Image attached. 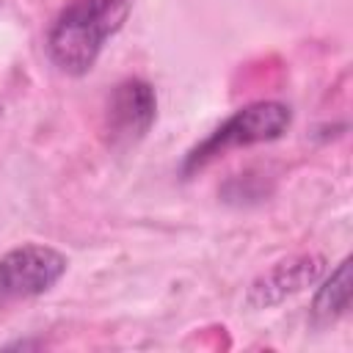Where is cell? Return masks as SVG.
Here are the masks:
<instances>
[{"label": "cell", "mask_w": 353, "mask_h": 353, "mask_svg": "<svg viewBox=\"0 0 353 353\" xmlns=\"http://www.w3.org/2000/svg\"><path fill=\"white\" fill-rule=\"evenodd\" d=\"M69 259L44 243H22L0 256V306L50 292L66 273Z\"/></svg>", "instance_id": "obj_3"}, {"label": "cell", "mask_w": 353, "mask_h": 353, "mask_svg": "<svg viewBox=\"0 0 353 353\" xmlns=\"http://www.w3.org/2000/svg\"><path fill=\"white\" fill-rule=\"evenodd\" d=\"M135 0H69L47 30V55L52 66L69 77H83L94 69L108 39H113Z\"/></svg>", "instance_id": "obj_1"}, {"label": "cell", "mask_w": 353, "mask_h": 353, "mask_svg": "<svg viewBox=\"0 0 353 353\" xmlns=\"http://www.w3.org/2000/svg\"><path fill=\"white\" fill-rule=\"evenodd\" d=\"M157 119V97L154 88L141 77L121 80L105 108V135L113 149H130L146 138Z\"/></svg>", "instance_id": "obj_4"}, {"label": "cell", "mask_w": 353, "mask_h": 353, "mask_svg": "<svg viewBox=\"0 0 353 353\" xmlns=\"http://www.w3.org/2000/svg\"><path fill=\"white\" fill-rule=\"evenodd\" d=\"M292 124V110L284 102L276 99H259L251 102L232 116H226L207 138H201L196 146L188 149L182 160V176H190L201 168H207L212 160L229 154L232 149H245L256 143L279 141Z\"/></svg>", "instance_id": "obj_2"}, {"label": "cell", "mask_w": 353, "mask_h": 353, "mask_svg": "<svg viewBox=\"0 0 353 353\" xmlns=\"http://www.w3.org/2000/svg\"><path fill=\"white\" fill-rule=\"evenodd\" d=\"M350 309V259L345 256L331 276L317 287L314 301H312V320L317 325L336 323L342 314Z\"/></svg>", "instance_id": "obj_6"}, {"label": "cell", "mask_w": 353, "mask_h": 353, "mask_svg": "<svg viewBox=\"0 0 353 353\" xmlns=\"http://www.w3.org/2000/svg\"><path fill=\"white\" fill-rule=\"evenodd\" d=\"M323 270H325V259L320 254H301V256L276 262L270 270L259 273L251 281V287L245 292V306H251V309L276 306V303L303 292L314 281H320Z\"/></svg>", "instance_id": "obj_5"}]
</instances>
